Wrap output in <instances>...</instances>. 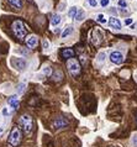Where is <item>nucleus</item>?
<instances>
[{
  "label": "nucleus",
  "mask_w": 137,
  "mask_h": 147,
  "mask_svg": "<svg viewBox=\"0 0 137 147\" xmlns=\"http://www.w3.org/2000/svg\"><path fill=\"white\" fill-rule=\"evenodd\" d=\"M60 54H62V57L63 58H73L74 57V51H73L72 48H64L63 49V51H62V53H60Z\"/></svg>",
  "instance_id": "obj_11"
},
{
  "label": "nucleus",
  "mask_w": 137,
  "mask_h": 147,
  "mask_svg": "<svg viewBox=\"0 0 137 147\" xmlns=\"http://www.w3.org/2000/svg\"><path fill=\"white\" fill-rule=\"evenodd\" d=\"M12 32L19 40H22L27 36V29L21 20H16L12 22Z\"/></svg>",
  "instance_id": "obj_2"
},
{
  "label": "nucleus",
  "mask_w": 137,
  "mask_h": 147,
  "mask_svg": "<svg viewBox=\"0 0 137 147\" xmlns=\"http://www.w3.org/2000/svg\"><path fill=\"white\" fill-rule=\"evenodd\" d=\"M85 19V11L84 10H78L77 15H75V20L77 21H83Z\"/></svg>",
  "instance_id": "obj_17"
},
{
  "label": "nucleus",
  "mask_w": 137,
  "mask_h": 147,
  "mask_svg": "<svg viewBox=\"0 0 137 147\" xmlns=\"http://www.w3.org/2000/svg\"><path fill=\"white\" fill-rule=\"evenodd\" d=\"M110 3V0H100V5L101 6H108Z\"/></svg>",
  "instance_id": "obj_24"
},
{
  "label": "nucleus",
  "mask_w": 137,
  "mask_h": 147,
  "mask_svg": "<svg viewBox=\"0 0 137 147\" xmlns=\"http://www.w3.org/2000/svg\"><path fill=\"white\" fill-rule=\"evenodd\" d=\"M19 125H20V127L22 129L25 134H30L33 127V120L28 114H24L19 119Z\"/></svg>",
  "instance_id": "obj_3"
},
{
  "label": "nucleus",
  "mask_w": 137,
  "mask_h": 147,
  "mask_svg": "<svg viewBox=\"0 0 137 147\" xmlns=\"http://www.w3.org/2000/svg\"><path fill=\"white\" fill-rule=\"evenodd\" d=\"M21 140H22V132H21L20 127H12L8 137V145L10 147H17L21 143Z\"/></svg>",
  "instance_id": "obj_1"
},
{
  "label": "nucleus",
  "mask_w": 137,
  "mask_h": 147,
  "mask_svg": "<svg viewBox=\"0 0 137 147\" xmlns=\"http://www.w3.org/2000/svg\"><path fill=\"white\" fill-rule=\"evenodd\" d=\"M25 90V84H20L19 85V93H22Z\"/></svg>",
  "instance_id": "obj_26"
},
{
  "label": "nucleus",
  "mask_w": 137,
  "mask_h": 147,
  "mask_svg": "<svg viewBox=\"0 0 137 147\" xmlns=\"http://www.w3.org/2000/svg\"><path fill=\"white\" fill-rule=\"evenodd\" d=\"M67 68H68V72L70 73V75H73V77H78L82 69L79 62L75 58H69L67 61Z\"/></svg>",
  "instance_id": "obj_4"
},
{
  "label": "nucleus",
  "mask_w": 137,
  "mask_h": 147,
  "mask_svg": "<svg viewBox=\"0 0 137 147\" xmlns=\"http://www.w3.org/2000/svg\"><path fill=\"white\" fill-rule=\"evenodd\" d=\"M131 145L132 147H137V132H135L131 137Z\"/></svg>",
  "instance_id": "obj_20"
},
{
  "label": "nucleus",
  "mask_w": 137,
  "mask_h": 147,
  "mask_svg": "<svg viewBox=\"0 0 137 147\" xmlns=\"http://www.w3.org/2000/svg\"><path fill=\"white\" fill-rule=\"evenodd\" d=\"M8 104L11 106L12 109L17 110V108H19V98H17V95H12V97H10V98L8 99Z\"/></svg>",
  "instance_id": "obj_10"
},
{
  "label": "nucleus",
  "mask_w": 137,
  "mask_h": 147,
  "mask_svg": "<svg viewBox=\"0 0 137 147\" xmlns=\"http://www.w3.org/2000/svg\"><path fill=\"white\" fill-rule=\"evenodd\" d=\"M73 32V27L72 26H67L64 29V31L62 32V38H65V37H68L69 35H72Z\"/></svg>",
  "instance_id": "obj_15"
},
{
  "label": "nucleus",
  "mask_w": 137,
  "mask_h": 147,
  "mask_svg": "<svg viewBox=\"0 0 137 147\" xmlns=\"http://www.w3.org/2000/svg\"><path fill=\"white\" fill-rule=\"evenodd\" d=\"M0 134H3V129H0Z\"/></svg>",
  "instance_id": "obj_29"
},
{
  "label": "nucleus",
  "mask_w": 137,
  "mask_h": 147,
  "mask_svg": "<svg viewBox=\"0 0 137 147\" xmlns=\"http://www.w3.org/2000/svg\"><path fill=\"white\" fill-rule=\"evenodd\" d=\"M52 68H49V67H46V68H44L43 69V73L46 74V75H51V74H52Z\"/></svg>",
  "instance_id": "obj_22"
},
{
  "label": "nucleus",
  "mask_w": 137,
  "mask_h": 147,
  "mask_svg": "<svg viewBox=\"0 0 137 147\" xmlns=\"http://www.w3.org/2000/svg\"><path fill=\"white\" fill-rule=\"evenodd\" d=\"M136 119H137V118H136Z\"/></svg>",
  "instance_id": "obj_31"
},
{
  "label": "nucleus",
  "mask_w": 137,
  "mask_h": 147,
  "mask_svg": "<svg viewBox=\"0 0 137 147\" xmlns=\"http://www.w3.org/2000/svg\"><path fill=\"white\" fill-rule=\"evenodd\" d=\"M97 21L99 22V24H101V25H104V24H106V22H108V20L105 19L104 14H99V15L97 16Z\"/></svg>",
  "instance_id": "obj_18"
},
{
  "label": "nucleus",
  "mask_w": 137,
  "mask_h": 147,
  "mask_svg": "<svg viewBox=\"0 0 137 147\" xmlns=\"http://www.w3.org/2000/svg\"><path fill=\"white\" fill-rule=\"evenodd\" d=\"M26 45H27L28 48H36L37 45H38V37L36 35H30L26 38Z\"/></svg>",
  "instance_id": "obj_7"
},
{
  "label": "nucleus",
  "mask_w": 137,
  "mask_h": 147,
  "mask_svg": "<svg viewBox=\"0 0 137 147\" xmlns=\"http://www.w3.org/2000/svg\"><path fill=\"white\" fill-rule=\"evenodd\" d=\"M132 22H133L132 19H126V20H125V25H131Z\"/></svg>",
  "instance_id": "obj_28"
},
{
  "label": "nucleus",
  "mask_w": 137,
  "mask_h": 147,
  "mask_svg": "<svg viewBox=\"0 0 137 147\" xmlns=\"http://www.w3.org/2000/svg\"><path fill=\"white\" fill-rule=\"evenodd\" d=\"M87 1H88V4L90 5V6H93V8H95V6L98 5V1H97V0H87Z\"/></svg>",
  "instance_id": "obj_23"
},
{
  "label": "nucleus",
  "mask_w": 137,
  "mask_h": 147,
  "mask_svg": "<svg viewBox=\"0 0 137 147\" xmlns=\"http://www.w3.org/2000/svg\"><path fill=\"white\" fill-rule=\"evenodd\" d=\"M8 3L15 9H21L24 6V1L22 0H8Z\"/></svg>",
  "instance_id": "obj_12"
},
{
  "label": "nucleus",
  "mask_w": 137,
  "mask_h": 147,
  "mask_svg": "<svg viewBox=\"0 0 137 147\" xmlns=\"http://www.w3.org/2000/svg\"><path fill=\"white\" fill-rule=\"evenodd\" d=\"M51 77L53 78V80H56V82H58V80H60L62 78H63V72L59 69H56L53 70L52 74H51Z\"/></svg>",
  "instance_id": "obj_13"
},
{
  "label": "nucleus",
  "mask_w": 137,
  "mask_h": 147,
  "mask_svg": "<svg viewBox=\"0 0 137 147\" xmlns=\"http://www.w3.org/2000/svg\"><path fill=\"white\" fill-rule=\"evenodd\" d=\"M1 113H3V115H5V116H6V115H9V110H8V108H4Z\"/></svg>",
  "instance_id": "obj_27"
},
{
  "label": "nucleus",
  "mask_w": 137,
  "mask_h": 147,
  "mask_svg": "<svg viewBox=\"0 0 137 147\" xmlns=\"http://www.w3.org/2000/svg\"><path fill=\"white\" fill-rule=\"evenodd\" d=\"M68 125V120L64 118H57L53 121V127L54 129H60V127H65Z\"/></svg>",
  "instance_id": "obj_8"
},
{
  "label": "nucleus",
  "mask_w": 137,
  "mask_h": 147,
  "mask_svg": "<svg viewBox=\"0 0 137 147\" xmlns=\"http://www.w3.org/2000/svg\"><path fill=\"white\" fill-rule=\"evenodd\" d=\"M109 25L113 27V29H116V30H120L121 29V22H120V20L119 19H116L115 16H111L109 19Z\"/></svg>",
  "instance_id": "obj_9"
},
{
  "label": "nucleus",
  "mask_w": 137,
  "mask_h": 147,
  "mask_svg": "<svg viewBox=\"0 0 137 147\" xmlns=\"http://www.w3.org/2000/svg\"><path fill=\"white\" fill-rule=\"evenodd\" d=\"M42 43H43V48L44 49H48L49 48V43H48V41H47V40H43V42H42Z\"/></svg>",
  "instance_id": "obj_25"
},
{
  "label": "nucleus",
  "mask_w": 137,
  "mask_h": 147,
  "mask_svg": "<svg viewBox=\"0 0 137 147\" xmlns=\"http://www.w3.org/2000/svg\"><path fill=\"white\" fill-rule=\"evenodd\" d=\"M77 12H78V8H77V6H72V8L69 9V11H68V16L70 17V19H75Z\"/></svg>",
  "instance_id": "obj_16"
},
{
  "label": "nucleus",
  "mask_w": 137,
  "mask_h": 147,
  "mask_svg": "<svg viewBox=\"0 0 137 147\" xmlns=\"http://www.w3.org/2000/svg\"><path fill=\"white\" fill-rule=\"evenodd\" d=\"M59 22H60L59 14H53L52 16H51V25H52V26H57Z\"/></svg>",
  "instance_id": "obj_14"
},
{
  "label": "nucleus",
  "mask_w": 137,
  "mask_h": 147,
  "mask_svg": "<svg viewBox=\"0 0 137 147\" xmlns=\"http://www.w3.org/2000/svg\"><path fill=\"white\" fill-rule=\"evenodd\" d=\"M11 65L17 70H24L26 67H27V61L25 58H21V57H12L11 58Z\"/></svg>",
  "instance_id": "obj_5"
},
{
  "label": "nucleus",
  "mask_w": 137,
  "mask_h": 147,
  "mask_svg": "<svg viewBox=\"0 0 137 147\" xmlns=\"http://www.w3.org/2000/svg\"><path fill=\"white\" fill-rule=\"evenodd\" d=\"M30 1H31V0H30Z\"/></svg>",
  "instance_id": "obj_30"
},
{
  "label": "nucleus",
  "mask_w": 137,
  "mask_h": 147,
  "mask_svg": "<svg viewBox=\"0 0 137 147\" xmlns=\"http://www.w3.org/2000/svg\"><path fill=\"white\" fill-rule=\"evenodd\" d=\"M105 52H100L99 54H98V57H97V62L98 63H103V62L105 61Z\"/></svg>",
  "instance_id": "obj_19"
},
{
  "label": "nucleus",
  "mask_w": 137,
  "mask_h": 147,
  "mask_svg": "<svg viewBox=\"0 0 137 147\" xmlns=\"http://www.w3.org/2000/svg\"><path fill=\"white\" fill-rule=\"evenodd\" d=\"M117 5H119L120 8H122V9L127 8V3H126V0H119V1H117Z\"/></svg>",
  "instance_id": "obj_21"
},
{
  "label": "nucleus",
  "mask_w": 137,
  "mask_h": 147,
  "mask_svg": "<svg viewBox=\"0 0 137 147\" xmlns=\"http://www.w3.org/2000/svg\"><path fill=\"white\" fill-rule=\"evenodd\" d=\"M110 61L113 62L114 64H121L124 62V54L119 51H114L110 53Z\"/></svg>",
  "instance_id": "obj_6"
}]
</instances>
